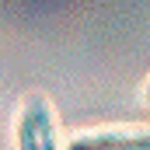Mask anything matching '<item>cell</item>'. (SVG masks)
<instances>
[{
	"label": "cell",
	"instance_id": "6da1fadb",
	"mask_svg": "<svg viewBox=\"0 0 150 150\" xmlns=\"http://www.w3.org/2000/svg\"><path fill=\"white\" fill-rule=\"evenodd\" d=\"M14 147L18 150H59V122L45 94H28L18 108L14 122Z\"/></svg>",
	"mask_w": 150,
	"mask_h": 150
},
{
	"label": "cell",
	"instance_id": "7a4b0ae2",
	"mask_svg": "<svg viewBox=\"0 0 150 150\" xmlns=\"http://www.w3.org/2000/svg\"><path fill=\"white\" fill-rule=\"evenodd\" d=\"M67 150H150V129H94L74 136Z\"/></svg>",
	"mask_w": 150,
	"mask_h": 150
},
{
	"label": "cell",
	"instance_id": "3957f363",
	"mask_svg": "<svg viewBox=\"0 0 150 150\" xmlns=\"http://www.w3.org/2000/svg\"><path fill=\"white\" fill-rule=\"evenodd\" d=\"M143 98H147V105H150V80H147V87H143Z\"/></svg>",
	"mask_w": 150,
	"mask_h": 150
}]
</instances>
